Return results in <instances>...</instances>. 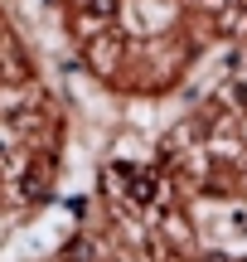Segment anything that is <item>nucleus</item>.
I'll return each mask as SVG.
<instances>
[{
  "mask_svg": "<svg viewBox=\"0 0 247 262\" xmlns=\"http://www.w3.org/2000/svg\"><path fill=\"white\" fill-rule=\"evenodd\" d=\"M116 175L126 180V199L141 209H151L155 199H160V180H155V170H141V165H121Z\"/></svg>",
  "mask_w": 247,
  "mask_h": 262,
  "instance_id": "f257e3e1",
  "label": "nucleus"
},
{
  "mask_svg": "<svg viewBox=\"0 0 247 262\" xmlns=\"http://www.w3.org/2000/svg\"><path fill=\"white\" fill-rule=\"evenodd\" d=\"M204 262H233V257H223V253H209V257H204Z\"/></svg>",
  "mask_w": 247,
  "mask_h": 262,
  "instance_id": "f03ea898",
  "label": "nucleus"
}]
</instances>
